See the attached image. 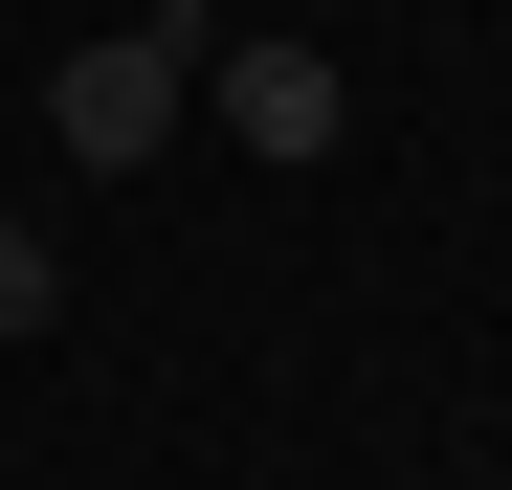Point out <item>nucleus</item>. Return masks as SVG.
I'll use <instances>...</instances> for the list:
<instances>
[{
    "mask_svg": "<svg viewBox=\"0 0 512 490\" xmlns=\"http://www.w3.org/2000/svg\"><path fill=\"white\" fill-rule=\"evenodd\" d=\"M201 90H223V156H334V134H357L334 45H201Z\"/></svg>",
    "mask_w": 512,
    "mask_h": 490,
    "instance_id": "obj_2",
    "label": "nucleus"
},
{
    "mask_svg": "<svg viewBox=\"0 0 512 490\" xmlns=\"http://www.w3.org/2000/svg\"><path fill=\"white\" fill-rule=\"evenodd\" d=\"M179 112H201V23H112V45H67V67H45V134L90 156V179L179 156Z\"/></svg>",
    "mask_w": 512,
    "mask_h": 490,
    "instance_id": "obj_1",
    "label": "nucleus"
},
{
    "mask_svg": "<svg viewBox=\"0 0 512 490\" xmlns=\"http://www.w3.org/2000/svg\"><path fill=\"white\" fill-rule=\"evenodd\" d=\"M45 312H67V268H45V223L0 201V335H45Z\"/></svg>",
    "mask_w": 512,
    "mask_h": 490,
    "instance_id": "obj_3",
    "label": "nucleus"
}]
</instances>
